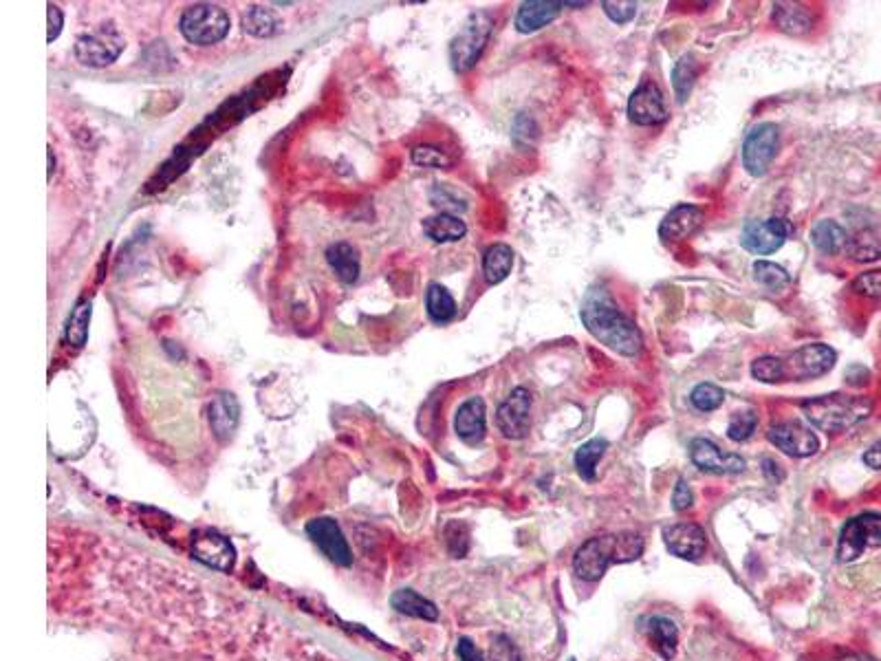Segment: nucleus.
I'll list each match as a JSON object with an SVG mask.
<instances>
[{
  "label": "nucleus",
  "instance_id": "obj_20",
  "mask_svg": "<svg viewBox=\"0 0 881 661\" xmlns=\"http://www.w3.org/2000/svg\"><path fill=\"white\" fill-rule=\"evenodd\" d=\"M208 419H210V428L214 432V437L219 441H227L232 439V435L236 432L238 419H241V406H238V399L232 393H219L210 404L208 410Z\"/></svg>",
  "mask_w": 881,
  "mask_h": 661
},
{
  "label": "nucleus",
  "instance_id": "obj_11",
  "mask_svg": "<svg viewBox=\"0 0 881 661\" xmlns=\"http://www.w3.org/2000/svg\"><path fill=\"white\" fill-rule=\"evenodd\" d=\"M769 441L774 443L778 450H782L787 457L804 459L818 452L820 441L815 437V432L807 428L800 421H782L769 428Z\"/></svg>",
  "mask_w": 881,
  "mask_h": 661
},
{
  "label": "nucleus",
  "instance_id": "obj_41",
  "mask_svg": "<svg viewBox=\"0 0 881 661\" xmlns=\"http://www.w3.org/2000/svg\"><path fill=\"white\" fill-rule=\"evenodd\" d=\"M853 289L857 291L859 296L866 298H881V269H875V272H864L855 278Z\"/></svg>",
  "mask_w": 881,
  "mask_h": 661
},
{
  "label": "nucleus",
  "instance_id": "obj_18",
  "mask_svg": "<svg viewBox=\"0 0 881 661\" xmlns=\"http://www.w3.org/2000/svg\"><path fill=\"white\" fill-rule=\"evenodd\" d=\"M705 212L699 205L681 203L677 208H672L659 225V236L663 241H685V238L694 236L703 227Z\"/></svg>",
  "mask_w": 881,
  "mask_h": 661
},
{
  "label": "nucleus",
  "instance_id": "obj_33",
  "mask_svg": "<svg viewBox=\"0 0 881 661\" xmlns=\"http://www.w3.org/2000/svg\"><path fill=\"white\" fill-rule=\"evenodd\" d=\"M91 313H93L91 300H82L71 313L69 324H67V342L71 346H75V349H82V346L86 344V338H89Z\"/></svg>",
  "mask_w": 881,
  "mask_h": 661
},
{
  "label": "nucleus",
  "instance_id": "obj_12",
  "mask_svg": "<svg viewBox=\"0 0 881 661\" xmlns=\"http://www.w3.org/2000/svg\"><path fill=\"white\" fill-rule=\"evenodd\" d=\"M628 117L637 126H657L668 119V104L657 84L644 82L628 100Z\"/></svg>",
  "mask_w": 881,
  "mask_h": 661
},
{
  "label": "nucleus",
  "instance_id": "obj_51",
  "mask_svg": "<svg viewBox=\"0 0 881 661\" xmlns=\"http://www.w3.org/2000/svg\"><path fill=\"white\" fill-rule=\"evenodd\" d=\"M831 661H873L868 657H859V655H848V657H840V659H831Z\"/></svg>",
  "mask_w": 881,
  "mask_h": 661
},
{
  "label": "nucleus",
  "instance_id": "obj_17",
  "mask_svg": "<svg viewBox=\"0 0 881 661\" xmlns=\"http://www.w3.org/2000/svg\"><path fill=\"white\" fill-rule=\"evenodd\" d=\"M663 543H666L670 554L683 560H696L705 554L708 538H705V532L699 525L677 523L663 529Z\"/></svg>",
  "mask_w": 881,
  "mask_h": 661
},
{
  "label": "nucleus",
  "instance_id": "obj_3",
  "mask_svg": "<svg viewBox=\"0 0 881 661\" xmlns=\"http://www.w3.org/2000/svg\"><path fill=\"white\" fill-rule=\"evenodd\" d=\"M802 413L815 428L833 435V432H844L868 419L873 413V402L864 395L831 393L807 399L802 404Z\"/></svg>",
  "mask_w": 881,
  "mask_h": 661
},
{
  "label": "nucleus",
  "instance_id": "obj_36",
  "mask_svg": "<svg viewBox=\"0 0 881 661\" xmlns=\"http://www.w3.org/2000/svg\"><path fill=\"white\" fill-rule=\"evenodd\" d=\"M752 375H754V379H758V382L778 384V382H782V379H787L785 377V362L774 355L756 357V360L752 362Z\"/></svg>",
  "mask_w": 881,
  "mask_h": 661
},
{
  "label": "nucleus",
  "instance_id": "obj_8",
  "mask_svg": "<svg viewBox=\"0 0 881 661\" xmlns=\"http://www.w3.org/2000/svg\"><path fill=\"white\" fill-rule=\"evenodd\" d=\"M780 146V128L776 124H758L745 137L743 166L752 177H763Z\"/></svg>",
  "mask_w": 881,
  "mask_h": 661
},
{
  "label": "nucleus",
  "instance_id": "obj_23",
  "mask_svg": "<svg viewBox=\"0 0 881 661\" xmlns=\"http://www.w3.org/2000/svg\"><path fill=\"white\" fill-rule=\"evenodd\" d=\"M774 25L785 31V34L791 36H802L811 31L813 27V16L807 7H802L798 3H776L774 5Z\"/></svg>",
  "mask_w": 881,
  "mask_h": 661
},
{
  "label": "nucleus",
  "instance_id": "obj_35",
  "mask_svg": "<svg viewBox=\"0 0 881 661\" xmlns=\"http://www.w3.org/2000/svg\"><path fill=\"white\" fill-rule=\"evenodd\" d=\"M754 278H756L758 285H763L765 289L774 291V294L785 291L791 283V278L785 269L776 263H769V260H758V263L754 265Z\"/></svg>",
  "mask_w": 881,
  "mask_h": 661
},
{
  "label": "nucleus",
  "instance_id": "obj_7",
  "mask_svg": "<svg viewBox=\"0 0 881 661\" xmlns=\"http://www.w3.org/2000/svg\"><path fill=\"white\" fill-rule=\"evenodd\" d=\"M873 547H881V516L862 514L844 525L837 543V560L853 562Z\"/></svg>",
  "mask_w": 881,
  "mask_h": 661
},
{
  "label": "nucleus",
  "instance_id": "obj_40",
  "mask_svg": "<svg viewBox=\"0 0 881 661\" xmlns=\"http://www.w3.org/2000/svg\"><path fill=\"white\" fill-rule=\"evenodd\" d=\"M602 9L606 12V16L613 20V23L626 25V23H630V20L635 18L637 3H633V0H622V3H613V0H606V3H602Z\"/></svg>",
  "mask_w": 881,
  "mask_h": 661
},
{
  "label": "nucleus",
  "instance_id": "obj_32",
  "mask_svg": "<svg viewBox=\"0 0 881 661\" xmlns=\"http://www.w3.org/2000/svg\"><path fill=\"white\" fill-rule=\"evenodd\" d=\"M278 27H280V23H278L276 14L271 12V9H267V7L252 5L243 14V29L247 31V34H252L256 38L274 36L276 31H278Z\"/></svg>",
  "mask_w": 881,
  "mask_h": 661
},
{
  "label": "nucleus",
  "instance_id": "obj_15",
  "mask_svg": "<svg viewBox=\"0 0 881 661\" xmlns=\"http://www.w3.org/2000/svg\"><path fill=\"white\" fill-rule=\"evenodd\" d=\"M690 459L696 468L712 474H741L747 468L743 457H738V454H727L710 439H701V437L690 443Z\"/></svg>",
  "mask_w": 881,
  "mask_h": 661
},
{
  "label": "nucleus",
  "instance_id": "obj_6",
  "mask_svg": "<svg viewBox=\"0 0 881 661\" xmlns=\"http://www.w3.org/2000/svg\"><path fill=\"white\" fill-rule=\"evenodd\" d=\"M124 47L126 42L124 36L119 34V29L113 23H106L78 38V42H75V58L86 64V67L102 69L113 64L119 58V53L124 51Z\"/></svg>",
  "mask_w": 881,
  "mask_h": 661
},
{
  "label": "nucleus",
  "instance_id": "obj_14",
  "mask_svg": "<svg viewBox=\"0 0 881 661\" xmlns=\"http://www.w3.org/2000/svg\"><path fill=\"white\" fill-rule=\"evenodd\" d=\"M307 534L320 547L322 554L335 562V565L348 567L353 562L351 549H348L342 529L333 518H313L307 525Z\"/></svg>",
  "mask_w": 881,
  "mask_h": 661
},
{
  "label": "nucleus",
  "instance_id": "obj_48",
  "mask_svg": "<svg viewBox=\"0 0 881 661\" xmlns=\"http://www.w3.org/2000/svg\"><path fill=\"white\" fill-rule=\"evenodd\" d=\"M864 463L868 465V468L881 470V441H877L875 446H870V448L866 450V454H864Z\"/></svg>",
  "mask_w": 881,
  "mask_h": 661
},
{
  "label": "nucleus",
  "instance_id": "obj_49",
  "mask_svg": "<svg viewBox=\"0 0 881 661\" xmlns=\"http://www.w3.org/2000/svg\"><path fill=\"white\" fill-rule=\"evenodd\" d=\"M763 470H765V474L769 476L771 481H780V479H782V472H780L778 463H776L774 459H765V461H763Z\"/></svg>",
  "mask_w": 881,
  "mask_h": 661
},
{
  "label": "nucleus",
  "instance_id": "obj_9",
  "mask_svg": "<svg viewBox=\"0 0 881 661\" xmlns=\"http://www.w3.org/2000/svg\"><path fill=\"white\" fill-rule=\"evenodd\" d=\"M837 353L826 344H807L785 357L787 379H815L822 377L835 366Z\"/></svg>",
  "mask_w": 881,
  "mask_h": 661
},
{
  "label": "nucleus",
  "instance_id": "obj_31",
  "mask_svg": "<svg viewBox=\"0 0 881 661\" xmlns=\"http://www.w3.org/2000/svg\"><path fill=\"white\" fill-rule=\"evenodd\" d=\"M608 448V443L604 439H591L586 441L584 446H580V450L575 452V468H578V474L582 476V481L593 483L597 479V463L604 457V452Z\"/></svg>",
  "mask_w": 881,
  "mask_h": 661
},
{
  "label": "nucleus",
  "instance_id": "obj_13",
  "mask_svg": "<svg viewBox=\"0 0 881 661\" xmlns=\"http://www.w3.org/2000/svg\"><path fill=\"white\" fill-rule=\"evenodd\" d=\"M789 234L791 225L778 216L767 221H749L743 230V247L752 254L767 256L785 245Z\"/></svg>",
  "mask_w": 881,
  "mask_h": 661
},
{
  "label": "nucleus",
  "instance_id": "obj_43",
  "mask_svg": "<svg viewBox=\"0 0 881 661\" xmlns=\"http://www.w3.org/2000/svg\"><path fill=\"white\" fill-rule=\"evenodd\" d=\"M432 205H437L441 210H465V203L459 199V194L452 192L448 186L439 183L437 188L430 192Z\"/></svg>",
  "mask_w": 881,
  "mask_h": 661
},
{
  "label": "nucleus",
  "instance_id": "obj_4",
  "mask_svg": "<svg viewBox=\"0 0 881 661\" xmlns=\"http://www.w3.org/2000/svg\"><path fill=\"white\" fill-rule=\"evenodd\" d=\"M232 20L227 12L219 5L199 3L188 7L181 14L179 31L188 42L199 47H210L221 42L227 34H230Z\"/></svg>",
  "mask_w": 881,
  "mask_h": 661
},
{
  "label": "nucleus",
  "instance_id": "obj_1",
  "mask_svg": "<svg viewBox=\"0 0 881 661\" xmlns=\"http://www.w3.org/2000/svg\"><path fill=\"white\" fill-rule=\"evenodd\" d=\"M582 322L597 342H602L608 349L619 355L633 357L644 346L639 329L633 320H628L622 311L617 309L611 294L606 289H591L584 298L582 305Z\"/></svg>",
  "mask_w": 881,
  "mask_h": 661
},
{
  "label": "nucleus",
  "instance_id": "obj_42",
  "mask_svg": "<svg viewBox=\"0 0 881 661\" xmlns=\"http://www.w3.org/2000/svg\"><path fill=\"white\" fill-rule=\"evenodd\" d=\"M489 657H492V661H522L518 646L507 635L494 637L492 648H489Z\"/></svg>",
  "mask_w": 881,
  "mask_h": 661
},
{
  "label": "nucleus",
  "instance_id": "obj_34",
  "mask_svg": "<svg viewBox=\"0 0 881 661\" xmlns=\"http://www.w3.org/2000/svg\"><path fill=\"white\" fill-rule=\"evenodd\" d=\"M696 75H699V67H696V60L692 56H683L677 62V67H674V71H672V86H674V93H677L679 104L688 102V97H690V93L694 89Z\"/></svg>",
  "mask_w": 881,
  "mask_h": 661
},
{
  "label": "nucleus",
  "instance_id": "obj_5",
  "mask_svg": "<svg viewBox=\"0 0 881 661\" xmlns=\"http://www.w3.org/2000/svg\"><path fill=\"white\" fill-rule=\"evenodd\" d=\"M492 16L487 12H474L467 16L463 27L450 42V62L454 71H470L478 58L483 56L489 36H492Z\"/></svg>",
  "mask_w": 881,
  "mask_h": 661
},
{
  "label": "nucleus",
  "instance_id": "obj_28",
  "mask_svg": "<svg viewBox=\"0 0 881 661\" xmlns=\"http://www.w3.org/2000/svg\"><path fill=\"white\" fill-rule=\"evenodd\" d=\"M811 241H813L815 247L820 249L822 254L833 256V254H840L842 249L846 247L848 236H846L844 227L840 223H835L831 219H824V221L815 223L813 232H811Z\"/></svg>",
  "mask_w": 881,
  "mask_h": 661
},
{
  "label": "nucleus",
  "instance_id": "obj_44",
  "mask_svg": "<svg viewBox=\"0 0 881 661\" xmlns=\"http://www.w3.org/2000/svg\"><path fill=\"white\" fill-rule=\"evenodd\" d=\"M514 139L518 144H531L536 139V122L522 113L514 122Z\"/></svg>",
  "mask_w": 881,
  "mask_h": 661
},
{
  "label": "nucleus",
  "instance_id": "obj_50",
  "mask_svg": "<svg viewBox=\"0 0 881 661\" xmlns=\"http://www.w3.org/2000/svg\"><path fill=\"white\" fill-rule=\"evenodd\" d=\"M47 155H49V179H51L53 170H56V157H53V148H47Z\"/></svg>",
  "mask_w": 881,
  "mask_h": 661
},
{
  "label": "nucleus",
  "instance_id": "obj_10",
  "mask_svg": "<svg viewBox=\"0 0 881 661\" xmlns=\"http://www.w3.org/2000/svg\"><path fill=\"white\" fill-rule=\"evenodd\" d=\"M496 426L507 439H525L531 430V393L527 388H514L498 406Z\"/></svg>",
  "mask_w": 881,
  "mask_h": 661
},
{
  "label": "nucleus",
  "instance_id": "obj_25",
  "mask_svg": "<svg viewBox=\"0 0 881 661\" xmlns=\"http://www.w3.org/2000/svg\"><path fill=\"white\" fill-rule=\"evenodd\" d=\"M423 234L432 238L434 243H456L467 234V225L459 219V216H454L450 212H441L428 216V219L423 221Z\"/></svg>",
  "mask_w": 881,
  "mask_h": 661
},
{
  "label": "nucleus",
  "instance_id": "obj_2",
  "mask_svg": "<svg viewBox=\"0 0 881 661\" xmlns=\"http://www.w3.org/2000/svg\"><path fill=\"white\" fill-rule=\"evenodd\" d=\"M644 551V538L637 534L595 536L575 551L573 571L586 582H597L613 565L635 562Z\"/></svg>",
  "mask_w": 881,
  "mask_h": 661
},
{
  "label": "nucleus",
  "instance_id": "obj_45",
  "mask_svg": "<svg viewBox=\"0 0 881 661\" xmlns=\"http://www.w3.org/2000/svg\"><path fill=\"white\" fill-rule=\"evenodd\" d=\"M692 503H694V496H692L690 485L681 479L677 485H674V494H672L674 512H685V509L692 507Z\"/></svg>",
  "mask_w": 881,
  "mask_h": 661
},
{
  "label": "nucleus",
  "instance_id": "obj_16",
  "mask_svg": "<svg viewBox=\"0 0 881 661\" xmlns=\"http://www.w3.org/2000/svg\"><path fill=\"white\" fill-rule=\"evenodd\" d=\"M192 551H194V558L212 569L230 571L234 567L236 554H234L232 543L223 534L214 532V529H203V532L194 534L192 536Z\"/></svg>",
  "mask_w": 881,
  "mask_h": 661
},
{
  "label": "nucleus",
  "instance_id": "obj_30",
  "mask_svg": "<svg viewBox=\"0 0 881 661\" xmlns=\"http://www.w3.org/2000/svg\"><path fill=\"white\" fill-rule=\"evenodd\" d=\"M846 252L857 263H873L881 258V236L873 230L857 232L853 238H848Z\"/></svg>",
  "mask_w": 881,
  "mask_h": 661
},
{
  "label": "nucleus",
  "instance_id": "obj_47",
  "mask_svg": "<svg viewBox=\"0 0 881 661\" xmlns=\"http://www.w3.org/2000/svg\"><path fill=\"white\" fill-rule=\"evenodd\" d=\"M456 653H459V659H461V661H483L481 650H478V648H476L467 637L459 639V646H456Z\"/></svg>",
  "mask_w": 881,
  "mask_h": 661
},
{
  "label": "nucleus",
  "instance_id": "obj_24",
  "mask_svg": "<svg viewBox=\"0 0 881 661\" xmlns=\"http://www.w3.org/2000/svg\"><path fill=\"white\" fill-rule=\"evenodd\" d=\"M646 635H648V642L652 644V648H655L666 661L674 659V655H677V644H679L677 624L668 620V617H661V615L650 617L648 626H646Z\"/></svg>",
  "mask_w": 881,
  "mask_h": 661
},
{
  "label": "nucleus",
  "instance_id": "obj_37",
  "mask_svg": "<svg viewBox=\"0 0 881 661\" xmlns=\"http://www.w3.org/2000/svg\"><path fill=\"white\" fill-rule=\"evenodd\" d=\"M723 399H725L723 388H719L716 384H710V382L699 384L692 390V406L696 410H701V413H712V410H716L723 404Z\"/></svg>",
  "mask_w": 881,
  "mask_h": 661
},
{
  "label": "nucleus",
  "instance_id": "obj_21",
  "mask_svg": "<svg viewBox=\"0 0 881 661\" xmlns=\"http://www.w3.org/2000/svg\"><path fill=\"white\" fill-rule=\"evenodd\" d=\"M562 7L564 5L558 0H527L516 14V29L520 34H534V31L553 23L560 16Z\"/></svg>",
  "mask_w": 881,
  "mask_h": 661
},
{
  "label": "nucleus",
  "instance_id": "obj_46",
  "mask_svg": "<svg viewBox=\"0 0 881 661\" xmlns=\"http://www.w3.org/2000/svg\"><path fill=\"white\" fill-rule=\"evenodd\" d=\"M47 18H49V34H47V40L53 42V40H56V38L60 36L62 23H64V16H62V12H60V7L49 5V7H47Z\"/></svg>",
  "mask_w": 881,
  "mask_h": 661
},
{
  "label": "nucleus",
  "instance_id": "obj_29",
  "mask_svg": "<svg viewBox=\"0 0 881 661\" xmlns=\"http://www.w3.org/2000/svg\"><path fill=\"white\" fill-rule=\"evenodd\" d=\"M426 311L432 322L437 324H445L450 322L456 316V302L452 298V294L443 285L434 283L428 287L426 294Z\"/></svg>",
  "mask_w": 881,
  "mask_h": 661
},
{
  "label": "nucleus",
  "instance_id": "obj_26",
  "mask_svg": "<svg viewBox=\"0 0 881 661\" xmlns=\"http://www.w3.org/2000/svg\"><path fill=\"white\" fill-rule=\"evenodd\" d=\"M390 604H393L395 611L410 617H419V620H428V622L439 620L437 604L430 602L428 598H423V595L412 589L395 591L393 598H390Z\"/></svg>",
  "mask_w": 881,
  "mask_h": 661
},
{
  "label": "nucleus",
  "instance_id": "obj_19",
  "mask_svg": "<svg viewBox=\"0 0 881 661\" xmlns=\"http://www.w3.org/2000/svg\"><path fill=\"white\" fill-rule=\"evenodd\" d=\"M454 430L461 441L467 446H476L485 439L487 432V415H485V402L481 397H470L456 410L454 417Z\"/></svg>",
  "mask_w": 881,
  "mask_h": 661
},
{
  "label": "nucleus",
  "instance_id": "obj_22",
  "mask_svg": "<svg viewBox=\"0 0 881 661\" xmlns=\"http://www.w3.org/2000/svg\"><path fill=\"white\" fill-rule=\"evenodd\" d=\"M326 260H329L335 276L340 278L344 285L357 283L362 265H360V254H357V249L351 243L346 241L333 243L329 249H326Z\"/></svg>",
  "mask_w": 881,
  "mask_h": 661
},
{
  "label": "nucleus",
  "instance_id": "obj_38",
  "mask_svg": "<svg viewBox=\"0 0 881 661\" xmlns=\"http://www.w3.org/2000/svg\"><path fill=\"white\" fill-rule=\"evenodd\" d=\"M756 426H758V415L754 413V410H741V413L732 415L730 426H727V437L736 443L747 441L749 437L754 435Z\"/></svg>",
  "mask_w": 881,
  "mask_h": 661
},
{
  "label": "nucleus",
  "instance_id": "obj_39",
  "mask_svg": "<svg viewBox=\"0 0 881 661\" xmlns=\"http://www.w3.org/2000/svg\"><path fill=\"white\" fill-rule=\"evenodd\" d=\"M412 161L421 168H450L452 159L437 146H417L412 150Z\"/></svg>",
  "mask_w": 881,
  "mask_h": 661
},
{
  "label": "nucleus",
  "instance_id": "obj_27",
  "mask_svg": "<svg viewBox=\"0 0 881 661\" xmlns=\"http://www.w3.org/2000/svg\"><path fill=\"white\" fill-rule=\"evenodd\" d=\"M514 267V249L505 243H496L483 256V276L489 285H498L511 274Z\"/></svg>",
  "mask_w": 881,
  "mask_h": 661
}]
</instances>
